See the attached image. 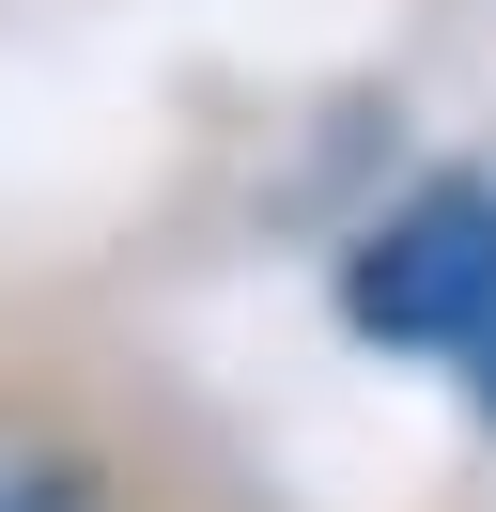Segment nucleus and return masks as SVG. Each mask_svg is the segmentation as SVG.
Returning <instances> with one entry per match:
<instances>
[{
  "instance_id": "nucleus-1",
  "label": "nucleus",
  "mask_w": 496,
  "mask_h": 512,
  "mask_svg": "<svg viewBox=\"0 0 496 512\" xmlns=\"http://www.w3.org/2000/svg\"><path fill=\"white\" fill-rule=\"evenodd\" d=\"M0 512H248L217 435L124 357L0 373Z\"/></svg>"
},
{
  "instance_id": "nucleus-2",
  "label": "nucleus",
  "mask_w": 496,
  "mask_h": 512,
  "mask_svg": "<svg viewBox=\"0 0 496 512\" xmlns=\"http://www.w3.org/2000/svg\"><path fill=\"white\" fill-rule=\"evenodd\" d=\"M326 311L357 357H419L450 373L496 326V156H434L326 249Z\"/></svg>"
},
{
  "instance_id": "nucleus-3",
  "label": "nucleus",
  "mask_w": 496,
  "mask_h": 512,
  "mask_svg": "<svg viewBox=\"0 0 496 512\" xmlns=\"http://www.w3.org/2000/svg\"><path fill=\"white\" fill-rule=\"evenodd\" d=\"M450 388H465V419H481V435H496V326H481V342L450 357Z\"/></svg>"
}]
</instances>
